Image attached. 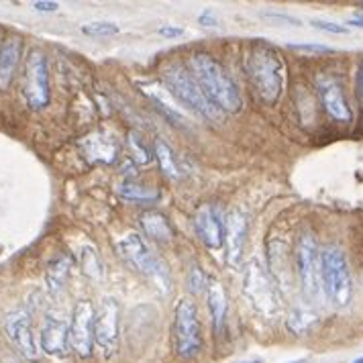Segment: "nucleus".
I'll use <instances>...</instances> for the list:
<instances>
[{"mask_svg":"<svg viewBox=\"0 0 363 363\" xmlns=\"http://www.w3.org/2000/svg\"><path fill=\"white\" fill-rule=\"evenodd\" d=\"M245 72L265 104H276L284 90L286 66L278 51L267 43H251L245 53Z\"/></svg>","mask_w":363,"mask_h":363,"instance_id":"obj_2","label":"nucleus"},{"mask_svg":"<svg viewBox=\"0 0 363 363\" xmlns=\"http://www.w3.org/2000/svg\"><path fill=\"white\" fill-rule=\"evenodd\" d=\"M121 31L115 23H88L82 27V33L92 35V37H111Z\"/></svg>","mask_w":363,"mask_h":363,"instance_id":"obj_28","label":"nucleus"},{"mask_svg":"<svg viewBox=\"0 0 363 363\" xmlns=\"http://www.w3.org/2000/svg\"><path fill=\"white\" fill-rule=\"evenodd\" d=\"M320 278L323 292L330 304L337 308H347L353 296V281L345 253L339 247L329 245L320 251Z\"/></svg>","mask_w":363,"mask_h":363,"instance_id":"obj_4","label":"nucleus"},{"mask_svg":"<svg viewBox=\"0 0 363 363\" xmlns=\"http://www.w3.org/2000/svg\"><path fill=\"white\" fill-rule=\"evenodd\" d=\"M347 25H353V27H363V17L351 18V21H347Z\"/></svg>","mask_w":363,"mask_h":363,"instance_id":"obj_38","label":"nucleus"},{"mask_svg":"<svg viewBox=\"0 0 363 363\" xmlns=\"http://www.w3.org/2000/svg\"><path fill=\"white\" fill-rule=\"evenodd\" d=\"M188 286H190V292L192 294H202L208 288V281H206L204 272L200 267H196V265L188 272Z\"/></svg>","mask_w":363,"mask_h":363,"instance_id":"obj_29","label":"nucleus"},{"mask_svg":"<svg viewBox=\"0 0 363 363\" xmlns=\"http://www.w3.org/2000/svg\"><path fill=\"white\" fill-rule=\"evenodd\" d=\"M314 29H320V31H327V33H335V35H347L349 29L345 25H337V23H330V21H313L311 23Z\"/></svg>","mask_w":363,"mask_h":363,"instance_id":"obj_31","label":"nucleus"},{"mask_svg":"<svg viewBox=\"0 0 363 363\" xmlns=\"http://www.w3.org/2000/svg\"><path fill=\"white\" fill-rule=\"evenodd\" d=\"M139 225H141L143 233L147 235L151 241L169 243L172 237H174V229H172L169 218L160 211H145L143 215L139 216Z\"/></svg>","mask_w":363,"mask_h":363,"instance_id":"obj_20","label":"nucleus"},{"mask_svg":"<svg viewBox=\"0 0 363 363\" xmlns=\"http://www.w3.org/2000/svg\"><path fill=\"white\" fill-rule=\"evenodd\" d=\"M237 363H262L259 359H251V362H237Z\"/></svg>","mask_w":363,"mask_h":363,"instance_id":"obj_39","label":"nucleus"},{"mask_svg":"<svg viewBox=\"0 0 363 363\" xmlns=\"http://www.w3.org/2000/svg\"><path fill=\"white\" fill-rule=\"evenodd\" d=\"M292 257H290V249L284 241H269L267 245V267H269V276L276 278V284L280 288H290L292 284Z\"/></svg>","mask_w":363,"mask_h":363,"instance_id":"obj_16","label":"nucleus"},{"mask_svg":"<svg viewBox=\"0 0 363 363\" xmlns=\"http://www.w3.org/2000/svg\"><path fill=\"white\" fill-rule=\"evenodd\" d=\"M162 74H164L167 92L180 104H184L186 108L194 111L196 115L211 121V123H223L225 121V113L204 96L199 82L194 80V76L186 67L180 66V64H167Z\"/></svg>","mask_w":363,"mask_h":363,"instance_id":"obj_3","label":"nucleus"},{"mask_svg":"<svg viewBox=\"0 0 363 363\" xmlns=\"http://www.w3.org/2000/svg\"><path fill=\"white\" fill-rule=\"evenodd\" d=\"M290 50L306 51V53H333V48L318 45V43H290Z\"/></svg>","mask_w":363,"mask_h":363,"instance_id":"obj_32","label":"nucleus"},{"mask_svg":"<svg viewBox=\"0 0 363 363\" xmlns=\"http://www.w3.org/2000/svg\"><path fill=\"white\" fill-rule=\"evenodd\" d=\"M141 88H143V92L147 94L149 99L153 100V104L162 111V115H164L165 118L174 121L176 125H182V123H184V118H182L180 113L176 111V106H172L167 100L162 99V96H157V94H155V90H153V86H141Z\"/></svg>","mask_w":363,"mask_h":363,"instance_id":"obj_27","label":"nucleus"},{"mask_svg":"<svg viewBox=\"0 0 363 363\" xmlns=\"http://www.w3.org/2000/svg\"><path fill=\"white\" fill-rule=\"evenodd\" d=\"M243 290H245L249 304L262 316L274 318L280 314L281 298L278 284L269 276V272H265V267L257 259H251L247 264L245 278H243Z\"/></svg>","mask_w":363,"mask_h":363,"instance_id":"obj_6","label":"nucleus"},{"mask_svg":"<svg viewBox=\"0 0 363 363\" xmlns=\"http://www.w3.org/2000/svg\"><path fill=\"white\" fill-rule=\"evenodd\" d=\"M23 96L33 111H41L50 104V69L45 55L39 50L29 51L23 78Z\"/></svg>","mask_w":363,"mask_h":363,"instance_id":"obj_9","label":"nucleus"},{"mask_svg":"<svg viewBox=\"0 0 363 363\" xmlns=\"http://www.w3.org/2000/svg\"><path fill=\"white\" fill-rule=\"evenodd\" d=\"M190 74L199 82L204 96L223 113H239L243 108V99L237 90V84L213 55L194 53L190 57Z\"/></svg>","mask_w":363,"mask_h":363,"instance_id":"obj_1","label":"nucleus"},{"mask_svg":"<svg viewBox=\"0 0 363 363\" xmlns=\"http://www.w3.org/2000/svg\"><path fill=\"white\" fill-rule=\"evenodd\" d=\"M174 349L184 362L196 359L202 351V330H200L196 304L188 298L178 302L174 313Z\"/></svg>","mask_w":363,"mask_h":363,"instance_id":"obj_7","label":"nucleus"},{"mask_svg":"<svg viewBox=\"0 0 363 363\" xmlns=\"http://www.w3.org/2000/svg\"><path fill=\"white\" fill-rule=\"evenodd\" d=\"M290 363H306V359H298V362H290Z\"/></svg>","mask_w":363,"mask_h":363,"instance_id":"obj_40","label":"nucleus"},{"mask_svg":"<svg viewBox=\"0 0 363 363\" xmlns=\"http://www.w3.org/2000/svg\"><path fill=\"white\" fill-rule=\"evenodd\" d=\"M129 145H131L133 160H135L137 164H149V162H151V155H149L147 147H145L135 135H129Z\"/></svg>","mask_w":363,"mask_h":363,"instance_id":"obj_30","label":"nucleus"},{"mask_svg":"<svg viewBox=\"0 0 363 363\" xmlns=\"http://www.w3.org/2000/svg\"><path fill=\"white\" fill-rule=\"evenodd\" d=\"M94 316L96 311L92 302L82 300L76 304L69 320V347L80 357H90L94 347Z\"/></svg>","mask_w":363,"mask_h":363,"instance_id":"obj_12","label":"nucleus"},{"mask_svg":"<svg viewBox=\"0 0 363 363\" xmlns=\"http://www.w3.org/2000/svg\"><path fill=\"white\" fill-rule=\"evenodd\" d=\"M82 151L88 162L92 164H113L118 153V145L113 137L104 133H92L82 139Z\"/></svg>","mask_w":363,"mask_h":363,"instance_id":"obj_18","label":"nucleus"},{"mask_svg":"<svg viewBox=\"0 0 363 363\" xmlns=\"http://www.w3.org/2000/svg\"><path fill=\"white\" fill-rule=\"evenodd\" d=\"M199 23L200 25H204V27H215L216 25V17H215V13L213 11H202L199 15Z\"/></svg>","mask_w":363,"mask_h":363,"instance_id":"obj_33","label":"nucleus"},{"mask_svg":"<svg viewBox=\"0 0 363 363\" xmlns=\"http://www.w3.org/2000/svg\"><path fill=\"white\" fill-rule=\"evenodd\" d=\"M80 264H82L84 276H88L90 280L100 281L104 272H102V262H100V255L96 247L92 245H84L82 251H80Z\"/></svg>","mask_w":363,"mask_h":363,"instance_id":"obj_25","label":"nucleus"},{"mask_svg":"<svg viewBox=\"0 0 363 363\" xmlns=\"http://www.w3.org/2000/svg\"><path fill=\"white\" fill-rule=\"evenodd\" d=\"M316 323H318L316 313H313L311 308H304V306L292 308L290 314H288V318H286V327H288V330L292 335H296V337L308 335L316 327Z\"/></svg>","mask_w":363,"mask_h":363,"instance_id":"obj_24","label":"nucleus"},{"mask_svg":"<svg viewBox=\"0 0 363 363\" xmlns=\"http://www.w3.org/2000/svg\"><path fill=\"white\" fill-rule=\"evenodd\" d=\"M357 92H359V96H363V62L357 69Z\"/></svg>","mask_w":363,"mask_h":363,"instance_id":"obj_37","label":"nucleus"},{"mask_svg":"<svg viewBox=\"0 0 363 363\" xmlns=\"http://www.w3.org/2000/svg\"><path fill=\"white\" fill-rule=\"evenodd\" d=\"M298 278L304 296L311 302H318L323 294V278H320V249L313 233H302L294 251Z\"/></svg>","mask_w":363,"mask_h":363,"instance_id":"obj_8","label":"nucleus"},{"mask_svg":"<svg viewBox=\"0 0 363 363\" xmlns=\"http://www.w3.org/2000/svg\"><path fill=\"white\" fill-rule=\"evenodd\" d=\"M33 9L43 11V13H53V11L60 9V4L57 2H48V0H37V2H33Z\"/></svg>","mask_w":363,"mask_h":363,"instance_id":"obj_35","label":"nucleus"},{"mask_svg":"<svg viewBox=\"0 0 363 363\" xmlns=\"http://www.w3.org/2000/svg\"><path fill=\"white\" fill-rule=\"evenodd\" d=\"M353 363H363V357H359V359H355V362Z\"/></svg>","mask_w":363,"mask_h":363,"instance_id":"obj_41","label":"nucleus"},{"mask_svg":"<svg viewBox=\"0 0 363 363\" xmlns=\"http://www.w3.org/2000/svg\"><path fill=\"white\" fill-rule=\"evenodd\" d=\"M247 215L235 208L227 216L225 223V243H227V262L237 267L245 255V241H247Z\"/></svg>","mask_w":363,"mask_h":363,"instance_id":"obj_14","label":"nucleus"},{"mask_svg":"<svg viewBox=\"0 0 363 363\" xmlns=\"http://www.w3.org/2000/svg\"><path fill=\"white\" fill-rule=\"evenodd\" d=\"M265 18H274V21H281V23H288V25H300V21L290 15H281V13H264Z\"/></svg>","mask_w":363,"mask_h":363,"instance_id":"obj_34","label":"nucleus"},{"mask_svg":"<svg viewBox=\"0 0 363 363\" xmlns=\"http://www.w3.org/2000/svg\"><path fill=\"white\" fill-rule=\"evenodd\" d=\"M206 296H208V311H211V316H213V329H215V333H223L225 318H227V294H225V288L218 281L208 284Z\"/></svg>","mask_w":363,"mask_h":363,"instance_id":"obj_21","label":"nucleus"},{"mask_svg":"<svg viewBox=\"0 0 363 363\" xmlns=\"http://www.w3.org/2000/svg\"><path fill=\"white\" fill-rule=\"evenodd\" d=\"M116 253L121 255V259H125L137 272H141L147 278H151L160 288H164V290L169 288L167 265L147 247V243L143 241V237L139 233L131 231L127 233L125 237H121L116 241Z\"/></svg>","mask_w":363,"mask_h":363,"instance_id":"obj_5","label":"nucleus"},{"mask_svg":"<svg viewBox=\"0 0 363 363\" xmlns=\"http://www.w3.org/2000/svg\"><path fill=\"white\" fill-rule=\"evenodd\" d=\"M318 92H320V100H323V106L327 111V115L337 121V123H349L351 121V108L347 104L345 94L341 90V86L333 80H325V82L318 84Z\"/></svg>","mask_w":363,"mask_h":363,"instance_id":"obj_17","label":"nucleus"},{"mask_svg":"<svg viewBox=\"0 0 363 363\" xmlns=\"http://www.w3.org/2000/svg\"><path fill=\"white\" fill-rule=\"evenodd\" d=\"M23 53V43L18 37H6L0 48V90H6L17 74L18 62Z\"/></svg>","mask_w":363,"mask_h":363,"instance_id":"obj_19","label":"nucleus"},{"mask_svg":"<svg viewBox=\"0 0 363 363\" xmlns=\"http://www.w3.org/2000/svg\"><path fill=\"white\" fill-rule=\"evenodd\" d=\"M4 333H6L9 341L15 345V349L27 362H39L41 347H39L37 339H35L31 314L27 313V311H23V308L6 314V318H4Z\"/></svg>","mask_w":363,"mask_h":363,"instance_id":"obj_11","label":"nucleus"},{"mask_svg":"<svg viewBox=\"0 0 363 363\" xmlns=\"http://www.w3.org/2000/svg\"><path fill=\"white\" fill-rule=\"evenodd\" d=\"M160 35H164L167 39H174V37H182L184 35V29L180 27H172V25H165L160 29Z\"/></svg>","mask_w":363,"mask_h":363,"instance_id":"obj_36","label":"nucleus"},{"mask_svg":"<svg viewBox=\"0 0 363 363\" xmlns=\"http://www.w3.org/2000/svg\"><path fill=\"white\" fill-rule=\"evenodd\" d=\"M194 227H196L200 241L206 247H223V243H225V220H223L220 211L215 208L213 204L200 206L199 213H196V218H194Z\"/></svg>","mask_w":363,"mask_h":363,"instance_id":"obj_15","label":"nucleus"},{"mask_svg":"<svg viewBox=\"0 0 363 363\" xmlns=\"http://www.w3.org/2000/svg\"><path fill=\"white\" fill-rule=\"evenodd\" d=\"M121 337V306L115 298H104L94 316V345L104 357H113Z\"/></svg>","mask_w":363,"mask_h":363,"instance_id":"obj_10","label":"nucleus"},{"mask_svg":"<svg viewBox=\"0 0 363 363\" xmlns=\"http://www.w3.org/2000/svg\"><path fill=\"white\" fill-rule=\"evenodd\" d=\"M116 194L121 199L129 200L133 204H151L160 200V192L153 186H143V184H135V182H123L116 186Z\"/></svg>","mask_w":363,"mask_h":363,"instance_id":"obj_23","label":"nucleus"},{"mask_svg":"<svg viewBox=\"0 0 363 363\" xmlns=\"http://www.w3.org/2000/svg\"><path fill=\"white\" fill-rule=\"evenodd\" d=\"M69 274H72V259L67 255H60L48 265L45 281H48V288H50L51 294H60L66 288Z\"/></svg>","mask_w":363,"mask_h":363,"instance_id":"obj_22","label":"nucleus"},{"mask_svg":"<svg viewBox=\"0 0 363 363\" xmlns=\"http://www.w3.org/2000/svg\"><path fill=\"white\" fill-rule=\"evenodd\" d=\"M39 347L41 353L51 355V357H66L69 347V327L64 318L57 316H45L41 335H39Z\"/></svg>","mask_w":363,"mask_h":363,"instance_id":"obj_13","label":"nucleus"},{"mask_svg":"<svg viewBox=\"0 0 363 363\" xmlns=\"http://www.w3.org/2000/svg\"><path fill=\"white\" fill-rule=\"evenodd\" d=\"M155 157H157V162H160L167 178H180V167L176 162V155L164 141H155Z\"/></svg>","mask_w":363,"mask_h":363,"instance_id":"obj_26","label":"nucleus"}]
</instances>
